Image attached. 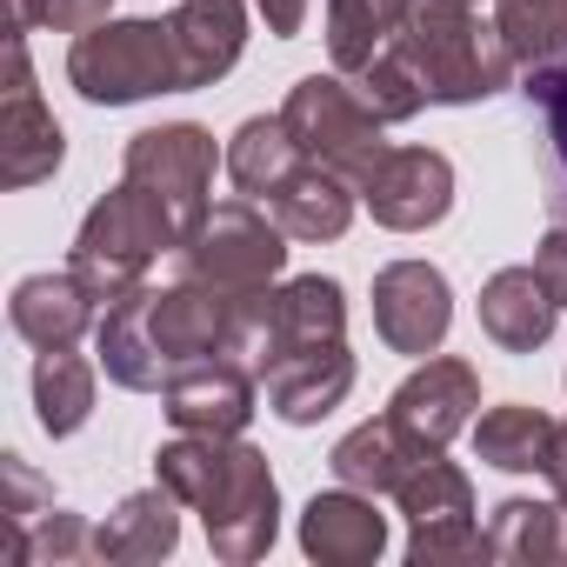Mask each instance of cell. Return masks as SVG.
<instances>
[{
  "mask_svg": "<svg viewBox=\"0 0 567 567\" xmlns=\"http://www.w3.org/2000/svg\"><path fill=\"white\" fill-rule=\"evenodd\" d=\"M394 54L408 61V74L421 81L427 107H474L494 101L501 87H514L520 61L507 54L501 28L481 21V8L461 0H414L408 28L394 34Z\"/></svg>",
  "mask_w": 567,
  "mask_h": 567,
  "instance_id": "obj_1",
  "label": "cell"
},
{
  "mask_svg": "<svg viewBox=\"0 0 567 567\" xmlns=\"http://www.w3.org/2000/svg\"><path fill=\"white\" fill-rule=\"evenodd\" d=\"M174 247H181V220L167 214V200L121 174V187H107V194L87 207V220H81V234H74L68 267L87 280L94 301L107 308L114 295L141 288L147 267H154L161 254H174Z\"/></svg>",
  "mask_w": 567,
  "mask_h": 567,
  "instance_id": "obj_2",
  "label": "cell"
},
{
  "mask_svg": "<svg viewBox=\"0 0 567 567\" xmlns=\"http://www.w3.org/2000/svg\"><path fill=\"white\" fill-rule=\"evenodd\" d=\"M68 87L87 107H134L154 94H181V48L161 21H101L68 48Z\"/></svg>",
  "mask_w": 567,
  "mask_h": 567,
  "instance_id": "obj_3",
  "label": "cell"
},
{
  "mask_svg": "<svg viewBox=\"0 0 567 567\" xmlns=\"http://www.w3.org/2000/svg\"><path fill=\"white\" fill-rule=\"evenodd\" d=\"M181 280H200L214 295H260L288 267V227H280L254 194L240 200H214L207 220L174 247Z\"/></svg>",
  "mask_w": 567,
  "mask_h": 567,
  "instance_id": "obj_4",
  "label": "cell"
},
{
  "mask_svg": "<svg viewBox=\"0 0 567 567\" xmlns=\"http://www.w3.org/2000/svg\"><path fill=\"white\" fill-rule=\"evenodd\" d=\"M280 121L295 127V141L308 147V161L334 167L341 181H354V194L374 181V167L388 161V121L361 101V87L348 74H301L288 87V107Z\"/></svg>",
  "mask_w": 567,
  "mask_h": 567,
  "instance_id": "obj_5",
  "label": "cell"
},
{
  "mask_svg": "<svg viewBox=\"0 0 567 567\" xmlns=\"http://www.w3.org/2000/svg\"><path fill=\"white\" fill-rule=\"evenodd\" d=\"M194 514H200V527H207L214 560H227V567L260 560V554L280 540V481H274L267 454H260L254 441L227 434V441H220V467H214L207 494L194 501Z\"/></svg>",
  "mask_w": 567,
  "mask_h": 567,
  "instance_id": "obj_6",
  "label": "cell"
},
{
  "mask_svg": "<svg viewBox=\"0 0 567 567\" xmlns=\"http://www.w3.org/2000/svg\"><path fill=\"white\" fill-rule=\"evenodd\" d=\"M394 507L408 514V567H447V560H494L487 554V527L474 520V481L434 454L421 461L401 487Z\"/></svg>",
  "mask_w": 567,
  "mask_h": 567,
  "instance_id": "obj_7",
  "label": "cell"
},
{
  "mask_svg": "<svg viewBox=\"0 0 567 567\" xmlns=\"http://www.w3.org/2000/svg\"><path fill=\"white\" fill-rule=\"evenodd\" d=\"M214 167H227V154H214V134L194 127V121L141 127V134L127 141V154H121V174L167 200V214L181 220V240H187V234L207 220V207H214Z\"/></svg>",
  "mask_w": 567,
  "mask_h": 567,
  "instance_id": "obj_8",
  "label": "cell"
},
{
  "mask_svg": "<svg viewBox=\"0 0 567 567\" xmlns=\"http://www.w3.org/2000/svg\"><path fill=\"white\" fill-rule=\"evenodd\" d=\"M61 161H68V134H61L54 107L34 87L28 34H8V87H0V181L21 194V187L54 181Z\"/></svg>",
  "mask_w": 567,
  "mask_h": 567,
  "instance_id": "obj_9",
  "label": "cell"
},
{
  "mask_svg": "<svg viewBox=\"0 0 567 567\" xmlns=\"http://www.w3.org/2000/svg\"><path fill=\"white\" fill-rule=\"evenodd\" d=\"M454 328V288L434 260H388L374 274V334L388 341V354L427 361L441 354Z\"/></svg>",
  "mask_w": 567,
  "mask_h": 567,
  "instance_id": "obj_10",
  "label": "cell"
},
{
  "mask_svg": "<svg viewBox=\"0 0 567 567\" xmlns=\"http://www.w3.org/2000/svg\"><path fill=\"white\" fill-rule=\"evenodd\" d=\"M361 207L394 234H427L454 207V161L441 147H388V161L361 187Z\"/></svg>",
  "mask_w": 567,
  "mask_h": 567,
  "instance_id": "obj_11",
  "label": "cell"
},
{
  "mask_svg": "<svg viewBox=\"0 0 567 567\" xmlns=\"http://www.w3.org/2000/svg\"><path fill=\"white\" fill-rule=\"evenodd\" d=\"M254 401H260V381H254V368H240L234 354L187 361V368L161 388V414H167L174 434H247Z\"/></svg>",
  "mask_w": 567,
  "mask_h": 567,
  "instance_id": "obj_12",
  "label": "cell"
},
{
  "mask_svg": "<svg viewBox=\"0 0 567 567\" xmlns=\"http://www.w3.org/2000/svg\"><path fill=\"white\" fill-rule=\"evenodd\" d=\"M388 414H394L408 434H421L427 447H447V441H461V434L474 427V414H481V374H474L467 361H454V354H427V361L394 388Z\"/></svg>",
  "mask_w": 567,
  "mask_h": 567,
  "instance_id": "obj_13",
  "label": "cell"
},
{
  "mask_svg": "<svg viewBox=\"0 0 567 567\" xmlns=\"http://www.w3.org/2000/svg\"><path fill=\"white\" fill-rule=\"evenodd\" d=\"M381 494L361 487H328L301 507V554L321 567H374L388 554V514L374 507Z\"/></svg>",
  "mask_w": 567,
  "mask_h": 567,
  "instance_id": "obj_14",
  "label": "cell"
},
{
  "mask_svg": "<svg viewBox=\"0 0 567 567\" xmlns=\"http://www.w3.org/2000/svg\"><path fill=\"white\" fill-rule=\"evenodd\" d=\"M260 394H267L274 421H288V427L328 421V414L354 394V354H348V341L301 348V354H288V361H274V368L260 374Z\"/></svg>",
  "mask_w": 567,
  "mask_h": 567,
  "instance_id": "obj_15",
  "label": "cell"
},
{
  "mask_svg": "<svg viewBox=\"0 0 567 567\" xmlns=\"http://www.w3.org/2000/svg\"><path fill=\"white\" fill-rule=\"evenodd\" d=\"M434 454H447V447H427V441L408 434L394 414H374V421H361V427H348V434L334 441L328 467H334L341 487H361V494H388V501H394V487H401L421 461H434Z\"/></svg>",
  "mask_w": 567,
  "mask_h": 567,
  "instance_id": "obj_16",
  "label": "cell"
},
{
  "mask_svg": "<svg viewBox=\"0 0 567 567\" xmlns=\"http://www.w3.org/2000/svg\"><path fill=\"white\" fill-rule=\"evenodd\" d=\"M8 321H14V334H21L34 354H48V348H74V341L101 321V301H94V288H87L74 267H61V274H28L21 288H14V301H8Z\"/></svg>",
  "mask_w": 567,
  "mask_h": 567,
  "instance_id": "obj_17",
  "label": "cell"
},
{
  "mask_svg": "<svg viewBox=\"0 0 567 567\" xmlns=\"http://www.w3.org/2000/svg\"><path fill=\"white\" fill-rule=\"evenodd\" d=\"M167 28L181 48V94L227 81L247 54V8L240 0H181L167 14Z\"/></svg>",
  "mask_w": 567,
  "mask_h": 567,
  "instance_id": "obj_18",
  "label": "cell"
},
{
  "mask_svg": "<svg viewBox=\"0 0 567 567\" xmlns=\"http://www.w3.org/2000/svg\"><path fill=\"white\" fill-rule=\"evenodd\" d=\"M481 334L501 348V354H534L547 348L554 321H560V301L547 295V280L534 267H501L487 274V288H481Z\"/></svg>",
  "mask_w": 567,
  "mask_h": 567,
  "instance_id": "obj_19",
  "label": "cell"
},
{
  "mask_svg": "<svg viewBox=\"0 0 567 567\" xmlns=\"http://www.w3.org/2000/svg\"><path fill=\"white\" fill-rule=\"evenodd\" d=\"M181 494L174 487H141V494H127L101 527H94V560H107V567H147V560H167L174 547H181Z\"/></svg>",
  "mask_w": 567,
  "mask_h": 567,
  "instance_id": "obj_20",
  "label": "cell"
},
{
  "mask_svg": "<svg viewBox=\"0 0 567 567\" xmlns=\"http://www.w3.org/2000/svg\"><path fill=\"white\" fill-rule=\"evenodd\" d=\"M260 207L288 227V240H341L348 220H354V207H361V194H354V181H341L334 167L308 161L295 181H280Z\"/></svg>",
  "mask_w": 567,
  "mask_h": 567,
  "instance_id": "obj_21",
  "label": "cell"
},
{
  "mask_svg": "<svg viewBox=\"0 0 567 567\" xmlns=\"http://www.w3.org/2000/svg\"><path fill=\"white\" fill-rule=\"evenodd\" d=\"M147 280L141 288H127V295H114L107 308H101V321H94V361L107 368V381L114 388H127V394H161L167 388V374H161V361H154V348H147Z\"/></svg>",
  "mask_w": 567,
  "mask_h": 567,
  "instance_id": "obj_22",
  "label": "cell"
},
{
  "mask_svg": "<svg viewBox=\"0 0 567 567\" xmlns=\"http://www.w3.org/2000/svg\"><path fill=\"white\" fill-rule=\"evenodd\" d=\"M308 167V147L295 141V127L280 121V114H247L227 141V181L254 200H267L280 181H295Z\"/></svg>",
  "mask_w": 567,
  "mask_h": 567,
  "instance_id": "obj_23",
  "label": "cell"
},
{
  "mask_svg": "<svg viewBox=\"0 0 567 567\" xmlns=\"http://www.w3.org/2000/svg\"><path fill=\"white\" fill-rule=\"evenodd\" d=\"M487 554L514 567H567V501H501L487 520Z\"/></svg>",
  "mask_w": 567,
  "mask_h": 567,
  "instance_id": "obj_24",
  "label": "cell"
},
{
  "mask_svg": "<svg viewBox=\"0 0 567 567\" xmlns=\"http://www.w3.org/2000/svg\"><path fill=\"white\" fill-rule=\"evenodd\" d=\"M94 394H101V361L74 354V348H48L34 361V421L41 434L68 441L94 421Z\"/></svg>",
  "mask_w": 567,
  "mask_h": 567,
  "instance_id": "obj_25",
  "label": "cell"
},
{
  "mask_svg": "<svg viewBox=\"0 0 567 567\" xmlns=\"http://www.w3.org/2000/svg\"><path fill=\"white\" fill-rule=\"evenodd\" d=\"M474 461L501 467V474H547V447H554V414L527 408V401H501L487 414H474Z\"/></svg>",
  "mask_w": 567,
  "mask_h": 567,
  "instance_id": "obj_26",
  "label": "cell"
},
{
  "mask_svg": "<svg viewBox=\"0 0 567 567\" xmlns=\"http://www.w3.org/2000/svg\"><path fill=\"white\" fill-rule=\"evenodd\" d=\"M414 14V0H328V61L334 74H361Z\"/></svg>",
  "mask_w": 567,
  "mask_h": 567,
  "instance_id": "obj_27",
  "label": "cell"
},
{
  "mask_svg": "<svg viewBox=\"0 0 567 567\" xmlns=\"http://www.w3.org/2000/svg\"><path fill=\"white\" fill-rule=\"evenodd\" d=\"M520 94H527V107L540 114V134H547V207H554V220L567 227V61L527 68Z\"/></svg>",
  "mask_w": 567,
  "mask_h": 567,
  "instance_id": "obj_28",
  "label": "cell"
},
{
  "mask_svg": "<svg viewBox=\"0 0 567 567\" xmlns=\"http://www.w3.org/2000/svg\"><path fill=\"white\" fill-rule=\"evenodd\" d=\"M494 28L520 68L567 61V0H494Z\"/></svg>",
  "mask_w": 567,
  "mask_h": 567,
  "instance_id": "obj_29",
  "label": "cell"
},
{
  "mask_svg": "<svg viewBox=\"0 0 567 567\" xmlns=\"http://www.w3.org/2000/svg\"><path fill=\"white\" fill-rule=\"evenodd\" d=\"M8 560L14 567H81L94 560V527L74 507H48L21 540H8Z\"/></svg>",
  "mask_w": 567,
  "mask_h": 567,
  "instance_id": "obj_30",
  "label": "cell"
},
{
  "mask_svg": "<svg viewBox=\"0 0 567 567\" xmlns=\"http://www.w3.org/2000/svg\"><path fill=\"white\" fill-rule=\"evenodd\" d=\"M348 81L361 87V101H368V107H374L388 127H401V121H414V114L427 107V94H421V81L408 74V61L394 54V41H388V48H381V54H374L361 74H348Z\"/></svg>",
  "mask_w": 567,
  "mask_h": 567,
  "instance_id": "obj_31",
  "label": "cell"
},
{
  "mask_svg": "<svg viewBox=\"0 0 567 567\" xmlns=\"http://www.w3.org/2000/svg\"><path fill=\"white\" fill-rule=\"evenodd\" d=\"M0 474H8V487H14V501H8V540H21V534H28V527L54 507V501H48V487L34 481V467H28L21 454L0 461Z\"/></svg>",
  "mask_w": 567,
  "mask_h": 567,
  "instance_id": "obj_32",
  "label": "cell"
},
{
  "mask_svg": "<svg viewBox=\"0 0 567 567\" xmlns=\"http://www.w3.org/2000/svg\"><path fill=\"white\" fill-rule=\"evenodd\" d=\"M534 274L547 280V295H554L560 315H567V227H560V220L540 234V247H534Z\"/></svg>",
  "mask_w": 567,
  "mask_h": 567,
  "instance_id": "obj_33",
  "label": "cell"
},
{
  "mask_svg": "<svg viewBox=\"0 0 567 567\" xmlns=\"http://www.w3.org/2000/svg\"><path fill=\"white\" fill-rule=\"evenodd\" d=\"M101 21H114V0H48V28L54 34H87Z\"/></svg>",
  "mask_w": 567,
  "mask_h": 567,
  "instance_id": "obj_34",
  "label": "cell"
},
{
  "mask_svg": "<svg viewBox=\"0 0 567 567\" xmlns=\"http://www.w3.org/2000/svg\"><path fill=\"white\" fill-rule=\"evenodd\" d=\"M308 8H315V0H254V14L267 21L274 41H295V34L308 28Z\"/></svg>",
  "mask_w": 567,
  "mask_h": 567,
  "instance_id": "obj_35",
  "label": "cell"
},
{
  "mask_svg": "<svg viewBox=\"0 0 567 567\" xmlns=\"http://www.w3.org/2000/svg\"><path fill=\"white\" fill-rule=\"evenodd\" d=\"M547 487H554V501H567V421H554V447H547Z\"/></svg>",
  "mask_w": 567,
  "mask_h": 567,
  "instance_id": "obj_36",
  "label": "cell"
},
{
  "mask_svg": "<svg viewBox=\"0 0 567 567\" xmlns=\"http://www.w3.org/2000/svg\"><path fill=\"white\" fill-rule=\"evenodd\" d=\"M48 28V0H8V34H34Z\"/></svg>",
  "mask_w": 567,
  "mask_h": 567,
  "instance_id": "obj_37",
  "label": "cell"
},
{
  "mask_svg": "<svg viewBox=\"0 0 567 567\" xmlns=\"http://www.w3.org/2000/svg\"><path fill=\"white\" fill-rule=\"evenodd\" d=\"M461 8H481V0H461Z\"/></svg>",
  "mask_w": 567,
  "mask_h": 567,
  "instance_id": "obj_38",
  "label": "cell"
}]
</instances>
